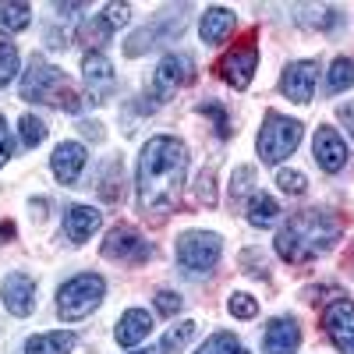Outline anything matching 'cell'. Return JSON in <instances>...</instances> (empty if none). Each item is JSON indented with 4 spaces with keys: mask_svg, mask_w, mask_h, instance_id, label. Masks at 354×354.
<instances>
[{
    "mask_svg": "<svg viewBox=\"0 0 354 354\" xmlns=\"http://www.w3.org/2000/svg\"><path fill=\"white\" fill-rule=\"evenodd\" d=\"M188 174V145L174 135H153L142 145L138 170H135V192H138V209L149 216L170 213L185 188Z\"/></svg>",
    "mask_w": 354,
    "mask_h": 354,
    "instance_id": "cell-1",
    "label": "cell"
},
{
    "mask_svg": "<svg viewBox=\"0 0 354 354\" xmlns=\"http://www.w3.org/2000/svg\"><path fill=\"white\" fill-rule=\"evenodd\" d=\"M340 220L330 209H301L294 213L277 234V255L290 266H305L319 255H326L340 241Z\"/></svg>",
    "mask_w": 354,
    "mask_h": 354,
    "instance_id": "cell-2",
    "label": "cell"
},
{
    "mask_svg": "<svg viewBox=\"0 0 354 354\" xmlns=\"http://www.w3.org/2000/svg\"><path fill=\"white\" fill-rule=\"evenodd\" d=\"M18 88H21V100L25 103H53V106H61L68 113H78L82 110V100H78V93L71 88V82L64 78V71L57 68V64H50L46 57H39V53L21 71V85Z\"/></svg>",
    "mask_w": 354,
    "mask_h": 354,
    "instance_id": "cell-3",
    "label": "cell"
},
{
    "mask_svg": "<svg viewBox=\"0 0 354 354\" xmlns=\"http://www.w3.org/2000/svg\"><path fill=\"white\" fill-rule=\"evenodd\" d=\"M301 135H305V124L298 121V117H287L280 110H270L262 117V128H259V138H255L259 160L270 163V167L283 163L287 156L298 153Z\"/></svg>",
    "mask_w": 354,
    "mask_h": 354,
    "instance_id": "cell-4",
    "label": "cell"
},
{
    "mask_svg": "<svg viewBox=\"0 0 354 354\" xmlns=\"http://www.w3.org/2000/svg\"><path fill=\"white\" fill-rule=\"evenodd\" d=\"M220 255H223V238L216 230H185L174 248L177 270L188 277H209L220 266Z\"/></svg>",
    "mask_w": 354,
    "mask_h": 354,
    "instance_id": "cell-5",
    "label": "cell"
},
{
    "mask_svg": "<svg viewBox=\"0 0 354 354\" xmlns=\"http://www.w3.org/2000/svg\"><path fill=\"white\" fill-rule=\"evenodd\" d=\"M106 298V280L100 273H78L57 290V315L64 322H82L88 319Z\"/></svg>",
    "mask_w": 354,
    "mask_h": 354,
    "instance_id": "cell-6",
    "label": "cell"
},
{
    "mask_svg": "<svg viewBox=\"0 0 354 354\" xmlns=\"http://www.w3.org/2000/svg\"><path fill=\"white\" fill-rule=\"evenodd\" d=\"M188 8H167V11H160L145 28H138V32H131L128 36V43H124V53L128 57H142V53H149V50H156V46H163V43H174L177 36L185 32V25H188Z\"/></svg>",
    "mask_w": 354,
    "mask_h": 354,
    "instance_id": "cell-7",
    "label": "cell"
},
{
    "mask_svg": "<svg viewBox=\"0 0 354 354\" xmlns=\"http://www.w3.org/2000/svg\"><path fill=\"white\" fill-rule=\"evenodd\" d=\"M195 75H198V68H195V57L192 53H181V50L167 53L163 61L156 64V71H153V96L160 103L170 100V96H177L181 88H188L195 82Z\"/></svg>",
    "mask_w": 354,
    "mask_h": 354,
    "instance_id": "cell-8",
    "label": "cell"
},
{
    "mask_svg": "<svg viewBox=\"0 0 354 354\" xmlns=\"http://www.w3.org/2000/svg\"><path fill=\"white\" fill-rule=\"evenodd\" d=\"M216 71H220V78H223L230 88L245 93V88L252 85V78H255V71H259V43H255V36L234 43V46L220 57Z\"/></svg>",
    "mask_w": 354,
    "mask_h": 354,
    "instance_id": "cell-9",
    "label": "cell"
},
{
    "mask_svg": "<svg viewBox=\"0 0 354 354\" xmlns=\"http://www.w3.org/2000/svg\"><path fill=\"white\" fill-rule=\"evenodd\" d=\"M103 259L110 262H128V266H142L153 259V245L142 238V234L128 223H117L110 227L106 241H103Z\"/></svg>",
    "mask_w": 354,
    "mask_h": 354,
    "instance_id": "cell-10",
    "label": "cell"
},
{
    "mask_svg": "<svg viewBox=\"0 0 354 354\" xmlns=\"http://www.w3.org/2000/svg\"><path fill=\"white\" fill-rule=\"evenodd\" d=\"M322 330H326L330 344L340 354H354V301L337 294V298L322 308Z\"/></svg>",
    "mask_w": 354,
    "mask_h": 354,
    "instance_id": "cell-11",
    "label": "cell"
},
{
    "mask_svg": "<svg viewBox=\"0 0 354 354\" xmlns=\"http://www.w3.org/2000/svg\"><path fill=\"white\" fill-rule=\"evenodd\" d=\"M82 78H85V93H88V103H106L117 88V75H113V64L110 57L100 53V50H88L82 57Z\"/></svg>",
    "mask_w": 354,
    "mask_h": 354,
    "instance_id": "cell-12",
    "label": "cell"
},
{
    "mask_svg": "<svg viewBox=\"0 0 354 354\" xmlns=\"http://www.w3.org/2000/svg\"><path fill=\"white\" fill-rule=\"evenodd\" d=\"M315 82H319V61H290L280 75V93L290 103H312L315 96Z\"/></svg>",
    "mask_w": 354,
    "mask_h": 354,
    "instance_id": "cell-13",
    "label": "cell"
},
{
    "mask_svg": "<svg viewBox=\"0 0 354 354\" xmlns=\"http://www.w3.org/2000/svg\"><path fill=\"white\" fill-rule=\"evenodd\" d=\"M347 142L340 138L337 128L330 124H319L315 128V138H312V160L319 163V170H326V174H340L347 167Z\"/></svg>",
    "mask_w": 354,
    "mask_h": 354,
    "instance_id": "cell-14",
    "label": "cell"
},
{
    "mask_svg": "<svg viewBox=\"0 0 354 354\" xmlns=\"http://www.w3.org/2000/svg\"><path fill=\"white\" fill-rule=\"evenodd\" d=\"M301 347V322L294 315H277L262 333V354H298Z\"/></svg>",
    "mask_w": 354,
    "mask_h": 354,
    "instance_id": "cell-15",
    "label": "cell"
},
{
    "mask_svg": "<svg viewBox=\"0 0 354 354\" xmlns=\"http://www.w3.org/2000/svg\"><path fill=\"white\" fill-rule=\"evenodd\" d=\"M0 301H4V308L18 319L32 315L36 312V280L28 273H11L4 277V283H0Z\"/></svg>",
    "mask_w": 354,
    "mask_h": 354,
    "instance_id": "cell-16",
    "label": "cell"
},
{
    "mask_svg": "<svg viewBox=\"0 0 354 354\" xmlns=\"http://www.w3.org/2000/svg\"><path fill=\"white\" fill-rule=\"evenodd\" d=\"M85 163H88V153H85L82 142H61L50 156V170L61 185H78Z\"/></svg>",
    "mask_w": 354,
    "mask_h": 354,
    "instance_id": "cell-17",
    "label": "cell"
},
{
    "mask_svg": "<svg viewBox=\"0 0 354 354\" xmlns=\"http://www.w3.org/2000/svg\"><path fill=\"white\" fill-rule=\"evenodd\" d=\"M100 223L103 216L96 205H68V213H64V234L71 245H85L100 230Z\"/></svg>",
    "mask_w": 354,
    "mask_h": 354,
    "instance_id": "cell-18",
    "label": "cell"
},
{
    "mask_svg": "<svg viewBox=\"0 0 354 354\" xmlns=\"http://www.w3.org/2000/svg\"><path fill=\"white\" fill-rule=\"evenodd\" d=\"M149 333H153V315L145 308H128L121 319H117V326H113V340L121 347H138Z\"/></svg>",
    "mask_w": 354,
    "mask_h": 354,
    "instance_id": "cell-19",
    "label": "cell"
},
{
    "mask_svg": "<svg viewBox=\"0 0 354 354\" xmlns=\"http://www.w3.org/2000/svg\"><path fill=\"white\" fill-rule=\"evenodd\" d=\"M234 25H238V18H234L230 8H205V15L198 21V36L205 46H220L234 36Z\"/></svg>",
    "mask_w": 354,
    "mask_h": 354,
    "instance_id": "cell-20",
    "label": "cell"
},
{
    "mask_svg": "<svg viewBox=\"0 0 354 354\" xmlns=\"http://www.w3.org/2000/svg\"><path fill=\"white\" fill-rule=\"evenodd\" d=\"M78 344V337L71 330H50V333H36L25 340V354H71Z\"/></svg>",
    "mask_w": 354,
    "mask_h": 354,
    "instance_id": "cell-21",
    "label": "cell"
},
{
    "mask_svg": "<svg viewBox=\"0 0 354 354\" xmlns=\"http://www.w3.org/2000/svg\"><path fill=\"white\" fill-rule=\"evenodd\" d=\"M245 216H248V223L252 227H273L277 220H280V202L273 198V195H266V192H255L248 202H245Z\"/></svg>",
    "mask_w": 354,
    "mask_h": 354,
    "instance_id": "cell-22",
    "label": "cell"
},
{
    "mask_svg": "<svg viewBox=\"0 0 354 354\" xmlns=\"http://www.w3.org/2000/svg\"><path fill=\"white\" fill-rule=\"evenodd\" d=\"M32 25V8L21 0H0V36H18Z\"/></svg>",
    "mask_w": 354,
    "mask_h": 354,
    "instance_id": "cell-23",
    "label": "cell"
},
{
    "mask_svg": "<svg viewBox=\"0 0 354 354\" xmlns=\"http://www.w3.org/2000/svg\"><path fill=\"white\" fill-rule=\"evenodd\" d=\"M100 195H103L106 202H121V195H124V167H121V160H106V163H103Z\"/></svg>",
    "mask_w": 354,
    "mask_h": 354,
    "instance_id": "cell-24",
    "label": "cell"
},
{
    "mask_svg": "<svg viewBox=\"0 0 354 354\" xmlns=\"http://www.w3.org/2000/svg\"><path fill=\"white\" fill-rule=\"evenodd\" d=\"M351 85H354V61L351 57H337V61L330 64V71H326V93L340 96Z\"/></svg>",
    "mask_w": 354,
    "mask_h": 354,
    "instance_id": "cell-25",
    "label": "cell"
},
{
    "mask_svg": "<svg viewBox=\"0 0 354 354\" xmlns=\"http://www.w3.org/2000/svg\"><path fill=\"white\" fill-rule=\"evenodd\" d=\"M110 36H113V32L106 28V21H103L100 15L85 18V21L78 25V32H75V39H78V43H85L88 50H93V46H96V50H103V46L110 43Z\"/></svg>",
    "mask_w": 354,
    "mask_h": 354,
    "instance_id": "cell-26",
    "label": "cell"
},
{
    "mask_svg": "<svg viewBox=\"0 0 354 354\" xmlns=\"http://www.w3.org/2000/svg\"><path fill=\"white\" fill-rule=\"evenodd\" d=\"M195 330H198V322H195V319H181L177 326H170V330L163 333V340H160V354L185 351V347H188V340L195 337Z\"/></svg>",
    "mask_w": 354,
    "mask_h": 354,
    "instance_id": "cell-27",
    "label": "cell"
},
{
    "mask_svg": "<svg viewBox=\"0 0 354 354\" xmlns=\"http://www.w3.org/2000/svg\"><path fill=\"white\" fill-rule=\"evenodd\" d=\"M255 167H234L230 174V205H241L245 198L255 195Z\"/></svg>",
    "mask_w": 354,
    "mask_h": 354,
    "instance_id": "cell-28",
    "label": "cell"
},
{
    "mask_svg": "<svg viewBox=\"0 0 354 354\" xmlns=\"http://www.w3.org/2000/svg\"><path fill=\"white\" fill-rule=\"evenodd\" d=\"M21 71V57H18V46L8 43V39H0V88H8Z\"/></svg>",
    "mask_w": 354,
    "mask_h": 354,
    "instance_id": "cell-29",
    "label": "cell"
},
{
    "mask_svg": "<svg viewBox=\"0 0 354 354\" xmlns=\"http://www.w3.org/2000/svg\"><path fill=\"white\" fill-rule=\"evenodd\" d=\"M195 354H248L245 347H241V340L234 337V333H213V337H205V344L195 351Z\"/></svg>",
    "mask_w": 354,
    "mask_h": 354,
    "instance_id": "cell-30",
    "label": "cell"
},
{
    "mask_svg": "<svg viewBox=\"0 0 354 354\" xmlns=\"http://www.w3.org/2000/svg\"><path fill=\"white\" fill-rule=\"evenodd\" d=\"M18 135H21V145H25V149H36V145L46 142V124L39 121L36 113H25L21 121H18Z\"/></svg>",
    "mask_w": 354,
    "mask_h": 354,
    "instance_id": "cell-31",
    "label": "cell"
},
{
    "mask_svg": "<svg viewBox=\"0 0 354 354\" xmlns=\"http://www.w3.org/2000/svg\"><path fill=\"white\" fill-rule=\"evenodd\" d=\"M195 202L205 205V209H213V205H216V170L213 167H205L195 177Z\"/></svg>",
    "mask_w": 354,
    "mask_h": 354,
    "instance_id": "cell-32",
    "label": "cell"
},
{
    "mask_svg": "<svg viewBox=\"0 0 354 354\" xmlns=\"http://www.w3.org/2000/svg\"><path fill=\"white\" fill-rule=\"evenodd\" d=\"M227 312H230L234 319H245V322H248V319L259 315V301L252 298L248 290H234L230 298H227Z\"/></svg>",
    "mask_w": 354,
    "mask_h": 354,
    "instance_id": "cell-33",
    "label": "cell"
},
{
    "mask_svg": "<svg viewBox=\"0 0 354 354\" xmlns=\"http://www.w3.org/2000/svg\"><path fill=\"white\" fill-rule=\"evenodd\" d=\"M198 113H202V117H209L220 138H230V117H227V110H223L216 100H205V103H198Z\"/></svg>",
    "mask_w": 354,
    "mask_h": 354,
    "instance_id": "cell-34",
    "label": "cell"
},
{
    "mask_svg": "<svg viewBox=\"0 0 354 354\" xmlns=\"http://www.w3.org/2000/svg\"><path fill=\"white\" fill-rule=\"evenodd\" d=\"M277 185L283 195H305L308 192V177L301 170H280L277 174Z\"/></svg>",
    "mask_w": 354,
    "mask_h": 354,
    "instance_id": "cell-35",
    "label": "cell"
},
{
    "mask_svg": "<svg viewBox=\"0 0 354 354\" xmlns=\"http://www.w3.org/2000/svg\"><path fill=\"white\" fill-rule=\"evenodd\" d=\"M100 18L106 21V28H110V32H117L121 25H128V21H131V4H106Z\"/></svg>",
    "mask_w": 354,
    "mask_h": 354,
    "instance_id": "cell-36",
    "label": "cell"
},
{
    "mask_svg": "<svg viewBox=\"0 0 354 354\" xmlns=\"http://www.w3.org/2000/svg\"><path fill=\"white\" fill-rule=\"evenodd\" d=\"M181 308H185V298H181L177 290H156V312H160V315H170V319H174Z\"/></svg>",
    "mask_w": 354,
    "mask_h": 354,
    "instance_id": "cell-37",
    "label": "cell"
},
{
    "mask_svg": "<svg viewBox=\"0 0 354 354\" xmlns=\"http://www.w3.org/2000/svg\"><path fill=\"white\" fill-rule=\"evenodd\" d=\"M15 156V135H11V128H8V121L0 117V167H4L8 160Z\"/></svg>",
    "mask_w": 354,
    "mask_h": 354,
    "instance_id": "cell-38",
    "label": "cell"
},
{
    "mask_svg": "<svg viewBox=\"0 0 354 354\" xmlns=\"http://www.w3.org/2000/svg\"><path fill=\"white\" fill-rule=\"evenodd\" d=\"M337 117H340V124L347 128V135L354 138V100L340 103V106H337Z\"/></svg>",
    "mask_w": 354,
    "mask_h": 354,
    "instance_id": "cell-39",
    "label": "cell"
},
{
    "mask_svg": "<svg viewBox=\"0 0 354 354\" xmlns=\"http://www.w3.org/2000/svg\"><path fill=\"white\" fill-rule=\"evenodd\" d=\"M78 131H82L85 138H93V142H100V138H103V124H100V121H82V124H78Z\"/></svg>",
    "mask_w": 354,
    "mask_h": 354,
    "instance_id": "cell-40",
    "label": "cell"
},
{
    "mask_svg": "<svg viewBox=\"0 0 354 354\" xmlns=\"http://www.w3.org/2000/svg\"><path fill=\"white\" fill-rule=\"evenodd\" d=\"M15 238V223L11 220H4V223H0V245H8Z\"/></svg>",
    "mask_w": 354,
    "mask_h": 354,
    "instance_id": "cell-41",
    "label": "cell"
},
{
    "mask_svg": "<svg viewBox=\"0 0 354 354\" xmlns=\"http://www.w3.org/2000/svg\"><path fill=\"white\" fill-rule=\"evenodd\" d=\"M78 11H85V4H57V15H64V18H71Z\"/></svg>",
    "mask_w": 354,
    "mask_h": 354,
    "instance_id": "cell-42",
    "label": "cell"
},
{
    "mask_svg": "<svg viewBox=\"0 0 354 354\" xmlns=\"http://www.w3.org/2000/svg\"><path fill=\"white\" fill-rule=\"evenodd\" d=\"M32 216H36V220L46 216V198H32Z\"/></svg>",
    "mask_w": 354,
    "mask_h": 354,
    "instance_id": "cell-43",
    "label": "cell"
},
{
    "mask_svg": "<svg viewBox=\"0 0 354 354\" xmlns=\"http://www.w3.org/2000/svg\"><path fill=\"white\" fill-rule=\"evenodd\" d=\"M128 354H160V347H138V351H128Z\"/></svg>",
    "mask_w": 354,
    "mask_h": 354,
    "instance_id": "cell-44",
    "label": "cell"
}]
</instances>
